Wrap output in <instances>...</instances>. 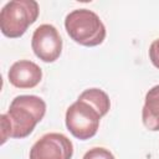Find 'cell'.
Instances as JSON below:
<instances>
[{
    "label": "cell",
    "instance_id": "cell-2",
    "mask_svg": "<svg viewBox=\"0 0 159 159\" xmlns=\"http://www.w3.org/2000/svg\"><path fill=\"white\" fill-rule=\"evenodd\" d=\"M46 113V103L34 94L15 97L6 113L0 117L1 144L9 138H26L32 133L36 124L42 120Z\"/></svg>",
    "mask_w": 159,
    "mask_h": 159
},
{
    "label": "cell",
    "instance_id": "cell-6",
    "mask_svg": "<svg viewBox=\"0 0 159 159\" xmlns=\"http://www.w3.org/2000/svg\"><path fill=\"white\" fill-rule=\"evenodd\" d=\"M31 47L41 61L55 62L62 52V39L53 25L42 24L32 34Z\"/></svg>",
    "mask_w": 159,
    "mask_h": 159
},
{
    "label": "cell",
    "instance_id": "cell-5",
    "mask_svg": "<svg viewBox=\"0 0 159 159\" xmlns=\"http://www.w3.org/2000/svg\"><path fill=\"white\" fill-rule=\"evenodd\" d=\"M72 142L62 133H46L30 149V159H71Z\"/></svg>",
    "mask_w": 159,
    "mask_h": 159
},
{
    "label": "cell",
    "instance_id": "cell-4",
    "mask_svg": "<svg viewBox=\"0 0 159 159\" xmlns=\"http://www.w3.org/2000/svg\"><path fill=\"white\" fill-rule=\"evenodd\" d=\"M40 14L35 0H12L5 4L0 11V30L10 39L21 37Z\"/></svg>",
    "mask_w": 159,
    "mask_h": 159
},
{
    "label": "cell",
    "instance_id": "cell-9",
    "mask_svg": "<svg viewBox=\"0 0 159 159\" xmlns=\"http://www.w3.org/2000/svg\"><path fill=\"white\" fill-rule=\"evenodd\" d=\"M82 159H116V158L108 149L102 147H94L88 152H86Z\"/></svg>",
    "mask_w": 159,
    "mask_h": 159
},
{
    "label": "cell",
    "instance_id": "cell-1",
    "mask_svg": "<svg viewBox=\"0 0 159 159\" xmlns=\"http://www.w3.org/2000/svg\"><path fill=\"white\" fill-rule=\"evenodd\" d=\"M109 108L111 101L104 91L88 88L67 108L65 117L66 127L75 138L87 140L96 135L99 120L108 113Z\"/></svg>",
    "mask_w": 159,
    "mask_h": 159
},
{
    "label": "cell",
    "instance_id": "cell-3",
    "mask_svg": "<svg viewBox=\"0 0 159 159\" xmlns=\"http://www.w3.org/2000/svg\"><path fill=\"white\" fill-rule=\"evenodd\" d=\"M65 29L76 43L86 47L98 46L106 39L104 24L96 12L88 9H76L67 14Z\"/></svg>",
    "mask_w": 159,
    "mask_h": 159
},
{
    "label": "cell",
    "instance_id": "cell-10",
    "mask_svg": "<svg viewBox=\"0 0 159 159\" xmlns=\"http://www.w3.org/2000/svg\"><path fill=\"white\" fill-rule=\"evenodd\" d=\"M149 58L152 63L159 70V39L154 40L149 47Z\"/></svg>",
    "mask_w": 159,
    "mask_h": 159
},
{
    "label": "cell",
    "instance_id": "cell-8",
    "mask_svg": "<svg viewBox=\"0 0 159 159\" xmlns=\"http://www.w3.org/2000/svg\"><path fill=\"white\" fill-rule=\"evenodd\" d=\"M142 120L147 129L153 132L159 130V84L152 87L145 94Z\"/></svg>",
    "mask_w": 159,
    "mask_h": 159
},
{
    "label": "cell",
    "instance_id": "cell-7",
    "mask_svg": "<svg viewBox=\"0 0 159 159\" xmlns=\"http://www.w3.org/2000/svg\"><path fill=\"white\" fill-rule=\"evenodd\" d=\"M7 78L16 88H34L41 82L42 71L35 62L30 60H20L11 65L7 72Z\"/></svg>",
    "mask_w": 159,
    "mask_h": 159
}]
</instances>
